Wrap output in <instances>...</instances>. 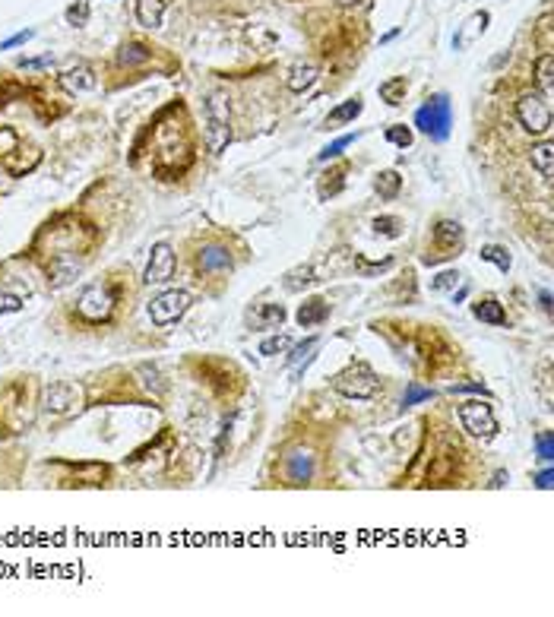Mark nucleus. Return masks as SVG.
<instances>
[{
    "label": "nucleus",
    "instance_id": "nucleus-26",
    "mask_svg": "<svg viewBox=\"0 0 554 617\" xmlns=\"http://www.w3.org/2000/svg\"><path fill=\"white\" fill-rule=\"evenodd\" d=\"M355 136L358 134H345V136H339V140H333L326 149H320L317 152V162H330V159H339L342 155V149H349L352 143H355Z\"/></svg>",
    "mask_w": 554,
    "mask_h": 617
},
{
    "label": "nucleus",
    "instance_id": "nucleus-37",
    "mask_svg": "<svg viewBox=\"0 0 554 617\" xmlns=\"http://www.w3.org/2000/svg\"><path fill=\"white\" fill-rule=\"evenodd\" d=\"M67 20H70L73 26H83V22L89 20V7H86V4H79V7H70V10H67Z\"/></svg>",
    "mask_w": 554,
    "mask_h": 617
},
{
    "label": "nucleus",
    "instance_id": "nucleus-40",
    "mask_svg": "<svg viewBox=\"0 0 554 617\" xmlns=\"http://www.w3.org/2000/svg\"><path fill=\"white\" fill-rule=\"evenodd\" d=\"M453 393H484L482 383H456V387H450Z\"/></svg>",
    "mask_w": 554,
    "mask_h": 617
},
{
    "label": "nucleus",
    "instance_id": "nucleus-27",
    "mask_svg": "<svg viewBox=\"0 0 554 617\" xmlns=\"http://www.w3.org/2000/svg\"><path fill=\"white\" fill-rule=\"evenodd\" d=\"M314 282V269L311 266H298V269H292V273L285 275V288L288 292H298L301 285H311Z\"/></svg>",
    "mask_w": 554,
    "mask_h": 617
},
{
    "label": "nucleus",
    "instance_id": "nucleus-14",
    "mask_svg": "<svg viewBox=\"0 0 554 617\" xmlns=\"http://www.w3.org/2000/svg\"><path fill=\"white\" fill-rule=\"evenodd\" d=\"M96 73L89 70V67H73V70H67V73H60V86H64L67 92H92L96 89Z\"/></svg>",
    "mask_w": 554,
    "mask_h": 617
},
{
    "label": "nucleus",
    "instance_id": "nucleus-44",
    "mask_svg": "<svg viewBox=\"0 0 554 617\" xmlns=\"http://www.w3.org/2000/svg\"><path fill=\"white\" fill-rule=\"evenodd\" d=\"M352 4H355V0H339V7H352Z\"/></svg>",
    "mask_w": 554,
    "mask_h": 617
},
{
    "label": "nucleus",
    "instance_id": "nucleus-2",
    "mask_svg": "<svg viewBox=\"0 0 554 617\" xmlns=\"http://www.w3.org/2000/svg\"><path fill=\"white\" fill-rule=\"evenodd\" d=\"M415 127H418L425 136H431V140L444 143L446 136H450V127H453V105H450V98H446L444 92H437V96L427 98V102L415 111Z\"/></svg>",
    "mask_w": 554,
    "mask_h": 617
},
{
    "label": "nucleus",
    "instance_id": "nucleus-12",
    "mask_svg": "<svg viewBox=\"0 0 554 617\" xmlns=\"http://www.w3.org/2000/svg\"><path fill=\"white\" fill-rule=\"evenodd\" d=\"M314 465H317V459L311 450H295L285 459V478L292 484H307L314 478Z\"/></svg>",
    "mask_w": 554,
    "mask_h": 617
},
{
    "label": "nucleus",
    "instance_id": "nucleus-17",
    "mask_svg": "<svg viewBox=\"0 0 554 617\" xmlns=\"http://www.w3.org/2000/svg\"><path fill=\"white\" fill-rule=\"evenodd\" d=\"M472 317L482 320V323H491V326H503V323H507V311H503V304H501V301H494V298L475 301V304H472Z\"/></svg>",
    "mask_w": 554,
    "mask_h": 617
},
{
    "label": "nucleus",
    "instance_id": "nucleus-21",
    "mask_svg": "<svg viewBox=\"0 0 554 617\" xmlns=\"http://www.w3.org/2000/svg\"><path fill=\"white\" fill-rule=\"evenodd\" d=\"M364 111V102L361 98H349V102H342L339 108H333L330 111V117H326V127H339V124H349V121H355L358 115Z\"/></svg>",
    "mask_w": 554,
    "mask_h": 617
},
{
    "label": "nucleus",
    "instance_id": "nucleus-41",
    "mask_svg": "<svg viewBox=\"0 0 554 617\" xmlns=\"http://www.w3.org/2000/svg\"><path fill=\"white\" fill-rule=\"evenodd\" d=\"M551 478H554V475H551V469H545L539 478H535V484H539L541 491H551Z\"/></svg>",
    "mask_w": 554,
    "mask_h": 617
},
{
    "label": "nucleus",
    "instance_id": "nucleus-36",
    "mask_svg": "<svg viewBox=\"0 0 554 617\" xmlns=\"http://www.w3.org/2000/svg\"><path fill=\"white\" fill-rule=\"evenodd\" d=\"M51 64H54L51 54H45V58H20V67H26V70H45Z\"/></svg>",
    "mask_w": 554,
    "mask_h": 617
},
{
    "label": "nucleus",
    "instance_id": "nucleus-29",
    "mask_svg": "<svg viewBox=\"0 0 554 617\" xmlns=\"http://www.w3.org/2000/svg\"><path fill=\"white\" fill-rule=\"evenodd\" d=\"M371 228H374L377 235H387V238H399V219H393V216H377L374 222H371Z\"/></svg>",
    "mask_w": 554,
    "mask_h": 617
},
{
    "label": "nucleus",
    "instance_id": "nucleus-25",
    "mask_svg": "<svg viewBox=\"0 0 554 617\" xmlns=\"http://www.w3.org/2000/svg\"><path fill=\"white\" fill-rule=\"evenodd\" d=\"M482 260H488V263H494L501 273H507L510 269V250L507 247H501V244H488V247H482Z\"/></svg>",
    "mask_w": 554,
    "mask_h": 617
},
{
    "label": "nucleus",
    "instance_id": "nucleus-30",
    "mask_svg": "<svg viewBox=\"0 0 554 617\" xmlns=\"http://www.w3.org/2000/svg\"><path fill=\"white\" fill-rule=\"evenodd\" d=\"M456 285H459V273L456 269H444V273L434 275L431 292H450V288H456Z\"/></svg>",
    "mask_w": 554,
    "mask_h": 617
},
{
    "label": "nucleus",
    "instance_id": "nucleus-38",
    "mask_svg": "<svg viewBox=\"0 0 554 617\" xmlns=\"http://www.w3.org/2000/svg\"><path fill=\"white\" fill-rule=\"evenodd\" d=\"M32 29H26V32H16L13 39H7V41H0V51H10V48H16V45H26L29 39H32Z\"/></svg>",
    "mask_w": 554,
    "mask_h": 617
},
{
    "label": "nucleus",
    "instance_id": "nucleus-11",
    "mask_svg": "<svg viewBox=\"0 0 554 617\" xmlns=\"http://www.w3.org/2000/svg\"><path fill=\"white\" fill-rule=\"evenodd\" d=\"M434 244L440 247V256H456V250L463 247V225L453 222V219H440L434 225Z\"/></svg>",
    "mask_w": 554,
    "mask_h": 617
},
{
    "label": "nucleus",
    "instance_id": "nucleus-24",
    "mask_svg": "<svg viewBox=\"0 0 554 617\" xmlns=\"http://www.w3.org/2000/svg\"><path fill=\"white\" fill-rule=\"evenodd\" d=\"M406 89H408L406 77H393V79H387V83H380V98L396 108V105L406 102Z\"/></svg>",
    "mask_w": 554,
    "mask_h": 617
},
{
    "label": "nucleus",
    "instance_id": "nucleus-31",
    "mask_svg": "<svg viewBox=\"0 0 554 617\" xmlns=\"http://www.w3.org/2000/svg\"><path fill=\"white\" fill-rule=\"evenodd\" d=\"M427 399H434V389H425V387H418V383H412V387L406 389V399H402V405H418V402H427Z\"/></svg>",
    "mask_w": 554,
    "mask_h": 617
},
{
    "label": "nucleus",
    "instance_id": "nucleus-15",
    "mask_svg": "<svg viewBox=\"0 0 554 617\" xmlns=\"http://www.w3.org/2000/svg\"><path fill=\"white\" fill-rule=\"evenodd\" d=\"M326 317H330V304H326L323 298H307L304 304L298 307V323L304 326V330H311V326H320Z\"/></svg>",
    "mask_w": 554,
    "mask_h": 617
},
{
    "label": "nucleus",
    "instance_id": "nucleus-28",
    "mask_svg": "<svg viewBox=\"0 0 554 617\" xmlns=\"http://www.w3.org/2000/svg\"><path fill=\"white\" fill-rule=\"evenodd\" d=\"M387 143H393V146H399V149H408L412 146V130L406 127V124H393V127H387Z\"/></svg>",
    "mask_w": 554,
    "mask_h": 617
},
{
    "label": "nucleus",
    "instance_id": "nucleus-3",
    "mask_svg": "<svg viewBox=\"0 0 554 617\" xmlns=\"http://www.w3.org/2000/svg\"><path fill=\"white\" fill-rule=\"evenodd\" d=\"M115 292H111L108 282H92L83 288V294L77 298V313L86 323H105V320L115 313Z\"/></svg>",
    "mask_w": 554,
    "mask_h": 617
},
{
    "label": "nucleus",
    "instance_id": "nucleus-18",
    "mask_svg": "<svg viewBox=\"0 0 554 617\" xmlns=\"http://www.w3.org/2000/svg\"><path fill=\"white\" fill-rule=\"evenodd\" d=\"M165 16V0H136V22L143 29H159Z\"/></svg>",
    "mask_w": 554,
    "mask_h": 617
},
{
    "label": "nucleus",
    "instance_id": "nucleus-4",
    "mask_svg": "<svg viewBox=\"0 0 554 617\" xmlns=\"http://www.w3.org/2000/svg\"><path fill=\"white\" fill-rule=\"evenodd\" d=\"M516 121L522 124L526 134L545 136L551 130V102H545L539 92H522L516 98Z\"/></svg>",
    "mask_w": 554,
    "mask_h": 617
},
{
    "label": "nucleus",
    "instance_id": "nucleus-10",
    "mask_svg": "<svg viewBox=\"0 0 554 617\" xmlns=\"http://www.w3.org/2000/svg\"><path fill=\"white\" fill-rule=\"evenodd\" d=\"M231 254L222 247V244H206L203 250L197 254V273L203 275H222V273H231Z\"/></svg>",
    "mask_w": 554,
    "mask_h": 617
},
{
    "label": "nucleus",
    "instance_id": "nucleus-19",
    "mask_svg": "<svg viewBox=\"0 0 554 617\" xmlns=\"http://www.w3.org/2000/svg\"><path fill=\"white\" fill-rule=\"evenodd\" d=\"M149 60H153V51H149L143 41H127V45H121V51H117V64L127 67V70L149 64Z\"/></svg>",
    "mask_w": 554,
    "mask_h": 617
},
{
    "label": "nucleus",
    "instance_id": "nucleus-6",
    "mask_svg": "<svg viewBox=\"0 0 554 617\" xmlns=\"http://www.w3.org/2000/svg\"><path fill=\"white\" fill-rule=\"evenodd\" d=\"M459 421L463 427L478 440H491L497 434V418H494V408L482 399H469L459 405Z\"/></svg>",
    "mask_w": 554,
    "mask_h": 617
},
{
    "label": "nucleus",
    "instance_id": "nucleus-20",
    "mask_svg": "<svg viewBox=\"0 0 554 617\" xmlns=\"http://www.w3.org/2000/svg\"><path fill=\"white\" fill-rule=\"evenodd\" d=\"M314 83H317V67L314 64H295L292 70H288V79H285L288 92H304V89H311Z\"/></svg>",
    "mask_w": 554,
    "mask_h": 617
},
{
    "label": "nucleus",
    "instance_id": "nucleus-35",
    "mask_svg": "<svg viewBox=\"0 0 554 617\" xmlns=\"http://www.w3.org/2000/svg\"><path fill=\"white\" fill-rule=\"evenodd\" d=\"M16 134L10 127H0V155H10V152H16Z\"/></svg>",
    "mask_w": 554,
    "mask_h": 617
},
{
    "label": "nucleus",
    "instance_id": "nucleus-33",
    "mask_svg": "<svg viewBox=\"0 0 554 617\" xmlns=\"http://www.w3.org/2000/svg\"><path fill=\"white\" fill-rule=\"evenodd\" d=\"M288 336H269V339H263L260 342V355H279V351H285L288 349Z\"/></svg>",
    "mask_w": 554,
    "mask_h": 617
},
{
    "label": "nucleus",
    "instance_id": "nucleus-5",
    "mask_svg": "<svg viewBox=\"0 0 554 617\" xmlns=\"http://www.w3.org/2000/svg\"><path fill=\"white\" fill-rule=\"evenodd\" d=\"M333 389L336 393H342L345 399H374L377 389H380V380H377V374L368 368V364H352L349 370H342V374L333 380Z\"/></svg>",
    "mask_w": 554,
    "mask_h": 617
},
{
    "label": "nucleus",
    "instance_id": "nucleus-42",
    "mask_svg": "<svg viewBox=\"0 0 554 617\" xmlns=\"http://www.w3.org/2000/svg\"><path fill=\"white\" fill-rule=\"evenodd\" d=\"M539 301H541V311H545V313H551V294H548V292H541V298H539Z\"/></svg>",
    "mask_w": 554,
    "mask_h": 617
},
{
    "label": "nucleus",
    "instance_id": "nucleus-8",
    "mask_svg": "<svg viewBox=\"0 0 554 617\" xmlns=\"http://www.w3.org/2000/svg\"><path fill=\"white\" fill-rule=\"evenodd\" d=\"M174 266H178V260H174L172 244L159 241L153 247V254H149V266H146V273H143V282H146V285H165L174 275Z\"/></svg>",
    "mask_w": 554,
    "mask_h": 617
},
{
    "label": "nucleus",
    "instance_id": "nucleus-9",
    "mask_svg": "<svg viewBox=\"0 0 554 617\" xmlns=\"http://www.w3.org/2000/svg\"><path fill=\"white\" fill-rule=\"evenodd\" d=\"M45 408L54 415H73L79 408V389L73 383H51L45 389Z\"/></svg>",
    "mask_w": 554,
    "mask_h": 617
},
{
    "label": "nucleus",
    "instance_id": "nucleus-32",
    "mask_svg": "<svg viewBox=\"0 0 554 617\" xmlns=\"http://www.w3.org/2000/svg\"><path fill=\"white\" fill-rule=\"evenodd\" d=\"M22 311V298L13 292H0V317H7V313H20Z\"/></svg>",
    "mask_w": 554,
    "mask_h": 617
},
{
    "label": "nucleus",
    "instance_id": "nucleus-39",
    "mask_svg": "<svg viewBox=\"0 0 554 617\" xmlns=\"http://www.w3.org/2000/svg\"><path fill=\"white\" fill-rule=\"evenodd\" d=\"M314 342H317L314 336H311V339H304V342H298V345L292 349V355H288V361H292V364H295V361H301V358H304V351H311V349H314Z\"/></svg>",
    "mask_w": 554,
    "mask_h": 617
},
{
    "label": "nucleus",
    "instance_id": "nucleus-13",
    "mask_svg": "<svg viewBox=\"0 0 554 617\" xmlns=\"http://www.w3.org/2000/svg\"><path fill=\"white\" fill-rule=\"evenodd\" d=\"M247 323L254 330H273V326L285 323V307L282 304H254V311L247 313Z\"/></svg>",
    "mask_w": 554,
    "mask_h": 617
},
{
    "label": "nucleus",
    "instance_id": "nucleus-16",
    "mask_svg": "<svg viewBox=\"0 0 554 617\" xmlns=\"http://www.w3.org/2000/svg\"><path fill=\"white\" fill-rule=\"evenodd\" d=\"M535 86L541 89V98L551 102L554 96V54H541L535 60Z\"/></svg>",
    "mask_w": 554,
    "mask_h": 617
},
{
    "label": "nucleus",
    "instance_id": "nucleus-1",
    "mask_svg": "<svg viewBox=\"0 0 554 617\" xmlns=\"http://www.w3.org/2000/svg\"><path fill=\"white\" fill-rule=\"evenodd\" d=\"M206 146L212 155H222L225 146L231 143V102L225 92H210L206 98Z\"/></svg>",
    "mask_w": 554,
    "mask_h": 617
},
{
    "label": "nucleus",
    "instance_id": "nucleus-43",
    "mask_svg": "<svg viewBox=\"0 0 554 617\" xmlns=\"http://www.w3.org/2000/svg\"><path fill=\"white\" fill-rule=\"evenodd\" d=\"M503 478H507V475H503V472H497V475H494V481H491V488H501V484H503Z\"/></svg>",
    "mask_w": 554,
    "mask_h": 617
},
{
    "label": "nucleus",
    "instance_id": "nucleus-34",
    "mask_svg": "<svg viewBox=\"0 0 554 617\" xmlns=\"http://www.w3.org/2000/svg\"><path fill=\"white\" fill-rule=\"evenodd\" d=\"M535 450H539V459L551 462V456H554V437H551V431H541L539 437H535Z\"/></svg>",
    "mask_w": 554,
    "mask_h": 617
},
{
    "label": "nucleus",
    "instance_id": "nucleus-23",
    "mask_svg": "<svg viewBox=\"0 0 554 617\" xmlns=\"http://www.w3.org/2000/svg\"><path fill=\"white\" fill-rule=\"evenodd\" d=\"M529 159H532V165L541 171V178H551L554 174V146L551 143H539V146H532Z\"/></svg>",
    "mask_w": 554,
    "mask_h": 617
},
{
    "label": "nucleus",
    "instance_id": "nucleus-7",
    "mask_svg": "<svg viewBox=\"0 0 554 617\" xmlns=\"http://www.w3.org/2000/svg\"><path fill=\"white\" fill-rule=\"evenodd\" d=\"M187 307H191V294L184 288H172V292H162L159 298L149 301V320L155 326H172L184 317Z\"/></svg>",
    "mask_w": 554,
    "mask_h": 617
},
{
    "label": "nucleus",
    "instance_id": "nucleus-22",
    "mask_svg": "<svg viewBox=\"0 0 554 617\" xmlns=\"http://www.w3.org/2000/svg\"><path fill=\"white\" fill-rule=\"evenodd\" d=\"M374 190L380 193V200H396L399 197V190H402V178H399V171H380L377 174V181H374Z\"/></svg>",
    "mask_w": 554,
    "mask_h": 617
}]
</instances>
